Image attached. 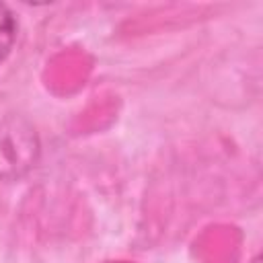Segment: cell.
<instances>
[{
    "instance_id": "obj_2",
    "label": "cell",
    "mask_w": 263,
    "mask_h": 263,
    "mask_svg": "<svg viewBox=\"0 0 263 263\" xmlns=\"http://www.w3.org/2000/svg\"><path fill=\"white\" fill-rule=\"evenodd\" d=\"M18 33V21L12 12V8L4 2H0V64L10 55Z\"/></svg>"
},
{
    "instance_id": "obj_1",
    "label": "cell",
    "mask_w": 263,
    "mask_h": 263,
    "mask_svg": "<svg viewBox=\"0 0 263 263\" xmlns=\"http://www.w3.org/2000/svg\"><path fill=\"white\" fill-rule=\"evenodd\" d=\"M39 136L23 115L0 117V179H18L39 158Z\"/></svg>"
}]
</instances>
